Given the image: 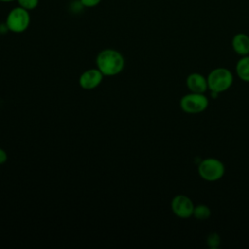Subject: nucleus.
<instances>
[{"mask_svg":"<svg viewBox=\"0 0 249 249\" xmlns=\"http://www.w3.org/2000/svg\"><path fill=\"white\" fill-rule=\"evenodd\" d=\"M97 69L105 76H114L122 72L124 66V56L116 50L105 49L96 57Z\"/></svg>","mask_w":249,"mask_h":249,"instance_id":"1","label":"nucleus"},{"mask_svg":"<svg viewBox=\"0 0 249 249\" xmlns=\"http://www.w3.org/2000/svg\"><path fill=\"white\" fill-rule=\"evenodd\" d=\"M206 78L208 90L216 94L228 90L233 83V75L231 71L226 67H217L212 69Z\"/></svg>","mask_w":249,"mask_h":249,"instance_id":"2","label":"nucleus"},{"mask_svg":"<svg viewBox=\"0 0 249 249\" xmlns=\"http://www.w3.org/2000/svg\"><path fill=\"white\" fill-rule=\"evenodd\" d=\"M226 172L225 164L216 158L203 159L197 165V173L199 177L207 182H216L220 180Z\"/></svg>","mask_w":249,"mask_h":249,"instance_id":"3","label":"nucleus"},{"mask_svg":"<svg viewBox=\"0 0 249 249\" xmlns=\"http://www.w3.org/2000/svg\"><path fill=\"white\" fill-rule=\"evenodd\" d=\"M179 104L183 112L187 114H198L207 109L209 100L204 93L190 91L181 97Z\"/></svg>","mask_w":249,"mask_h":249,"instance_id":"4","label":"nucleus"},{"mask_svg":"<svg viewBox=\"0 0 249 249\" xmlns=\"http://www.w3.org/2000/svg\"><path fill=\"white\" fill-rule=\"evenodd\" d=\"M30 23V16L27 10L17 7L10 11L6 18V27L15 33H20L27 29Z\"/></svg>","mask_w":249,"mask_h":249,"instance_id":"5","label":"nucleus"},{"mask_svg":"<svg viewBox=\"0 0 249 249\" xmlns=\"http://www.w3.org/2000/svg\"><path fill=\"white\" fill-rule=\"evenodd\" d=\"M171 211L173 214L181 219H189L193 217L195 204L193 200L186 195H176L170 202Z\"/></svg>","mask_w":249,"mask_h":249,"instance_id":"6","label":"nucleus"},{"mask_svg":"<svg viewBox=\"0 0 249 249\" xmlns=\"http://www.w3.org/2000/svg\"><path fill=\"white\" fill-rule=\"evenodd\" d=\"M103 76L104 75L97 68L86 70L79 78V85L84 89H93L101 84Z\"/></svg>","mask_w":249,"mask_h":249,"instance_id":"7","label":"nucleus"},{"mask_svg":"<svg viewBox=\"0 0 249 249\" xmlns=\"http://www.w3.org/2000/svg\"><path fill=\"white\" fill-rule=\"evenodd\" d=\"M186 86L191 92L205 93L208 90L207 78L197 72L191 73L186 78Z\"/></svg>","mask_w":249,"mask_h":249,"instance_id":"8","label":"nucleus"},{"mask_svg":"<svg viewBox=\"0 0 249 249\" xmlns=\"http://www.w3.org/2000/svg\"><path fill=\"white\" fill-rule=\"evenodd\" d=\"M231 48L239 56L249 54V35L239 32L233 35L231 39Z\"/></svg>","mask_w":249,"mask_h":249,"instance_id":"9","label":"nucleus"},{"mask_svg":"<svg viewBox=\"0 0 249 249\" xmlns=\"http://www.w3.org/2000/svg\"><path fill=\"white\" fill-rule=\"evenodd\" d=\"M237 77L246 83H249V55L240 56L235 65Z\"/></svg>","mask_w":249,"mask_h":249,"instance_id":"10","label":"nucleus"},{"mask_svg":"<svg viewBox=\"0 0 249 249\" xmlns=\"http://www.w3.org/2000/svg\"><path fill=\"white\" fill-rule=\"evenodd\" d=\"M210 216H211V209L208 205L203 203L195 205L194 211H193V217H195V219L199 221H204V220H207Z\"/></svg>","mask_w":249,"mask_h":249,"instance_id":"11","label":"nucleus"},{"mask_svg":"<svg viewBox=\"0 0 249 249\" xmlns=\"http://www.w3.org/2000/svg\"><path fill=\"white\" fill-rule=\"evenodd\" d=\"M206 244L210 248H218L221 244V237L217 232H210L206 237Z\"/></svg>","mask_w":249,"mask_h":249,"instance_id":"12","label":"nucleus"},{"mask_svg":"<svg viewBox=\"0 0 249 249\" xmlns=\"http://www.w3.org/2000/svg\"><path fill=\"white\" fill-rule=\"evenodd\" d=\"M18 3L19 7L29 11L35 9L38 6L39 0H18Z\"/></svg>","mask_w":249,"mask_h":249,"instance_id":"13","label":"nucleus"},{"mask_svg":"<svg viewBox=\"0 0 249 249\" xmlns=\"http://www.w3.org/2000/svg\"><path fill=\"white\" fill-rule=\"evenodd\" d=\"M101 0H80L81 4L85 7L88 8H91V7H95L96 5H98L100 3Z\"/></svg>","mask_w":249,"mask_h":249,"instance_id":"14","label":"nucleus"},{"mask_svg":"<svg viewBox=\"0 0 249 249\" xmlns=\"http://www.w3.org/2000/svg\"><path fill=\"white\" fill-rule=\"evenodd\" d=\"M7 160H8V156H7L6 151L0 148V164L5 163L7 161Z\"/></svg>","mask_w":249,"mask_h":249,"instance_id":"15","label":"nucleus"},{"mask_svg":"<svg viewBox=\"0 0 249 249\" xmlns=\"http://www.w3.org/2000/svg\"><path fill=\"white\" fill-rule=\"evenodd\" d=\"M11 1H14V0H0V2H11Z\"/></svg>","mask_w":249,"mask_h":249,"instance_id":"16","label":"nucleus"},{"mask_svg":"<svg viewBox=\"0 0 249 249\" xmlns=\"http://www.w3.org/2000/svg\"><path fill=\"white\" fill-rule=\"evenodd\" d=\"M248 55H249V54H248Z\"/></svg>","mask_w":249,"mask_h":249,"instance_id":"17","label":"nucleus"}]
</instances>
